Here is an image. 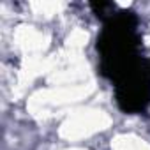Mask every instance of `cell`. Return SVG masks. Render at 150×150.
<instances>
[{"mask_svg":"<svg viewBox=\"0 0 150 150\" xmlns=\"http://www.w3.org/2000/svg\"><path fill=\"white\" fill-rule=\"evenodd\" d=\"M103 23L99 72L115 85V101L124 113H143L150 106V57L141 53L138 16L118 9Z\"/></svg>","mask_w":150,"mask_h":150,"instance_id":"obj_1","label":"cell"}]
</instances>
